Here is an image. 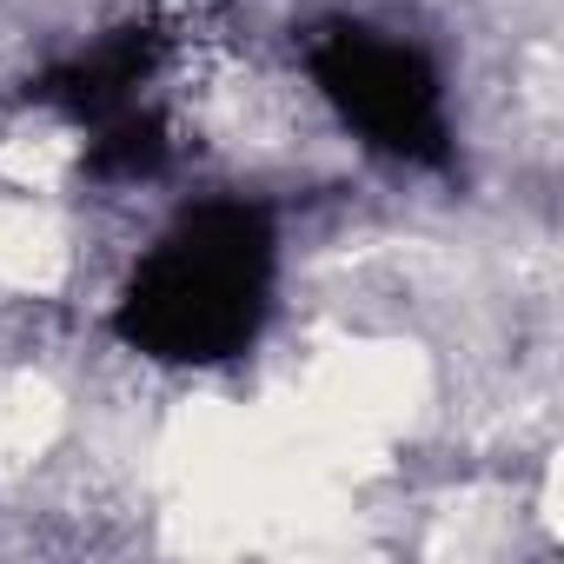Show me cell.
I'll return each mask as SVG.
<instances>
[{
	"instance_id": "6da1fadb",
	"label": "cell",
	"mask_w": 564,
	"mask_h": 564,
	"mask_svg": "<svg viewBox=\"0 0 564 564\" xmlns=\"http://www.w3.org/2000/svg\"><path fill=\"white\" fill-rule=\"evenodd\" d=\"M272 306V219L252 199H206L133 265L113 333L160 366H219L252 346Z\"/></svg>"
},
{
	"instance_id": "7a4b0ae2",
	"label": "cell",
	"mask_w": 564,
	"mask_h": 564,
	"mask_svg": "<svg viewBox=\"0 0 564 564\" xmlns=\"http://www.w3.org/2000/svg\"><path fill=\"white\" fill-rule=\"evenodd\" d=\"M313 80L339 107L346 127L366 133V147L405 160V166H452V127L438 74L419 47L386 41L379 28L339 21L313 41Z\"/></svg>"
},
{
	"instance_id": "3957f363",
	"label": "cell",
	"mask_w": 564,
	"mask_h": 564,
	"mask_svg": "<svg viewBox=\"0 0 564 564\" xmlns=\"http://www.w3.org/2000/svg\"><path fill=\"white\" fill-rule=\"evenodd\" d=\"M153 61H160V41H153L147 28H120V34H107L100 47H87V54H74L67 67H54V74L34 87V100L61 107V113L80 120V127H100V120L140 107V80L153 74Z\"/></svg>"
},
{
	"instance_id": "277c9868",
	"label": "cell",
	"mask_w": 564,
	"mask_h": 564,
	"mask_svg": "<svg viewBox=\"0 0 564 564\" xmlns=\"http://www.w3.org/2000/svg\"><path fill=\"white\" fill-rule=\"evenodd\" d=\"M166 166V127L140 107L113 113L94 127V147H87V173L94 180H147Z\"/></svg>"
}]
</instances>
